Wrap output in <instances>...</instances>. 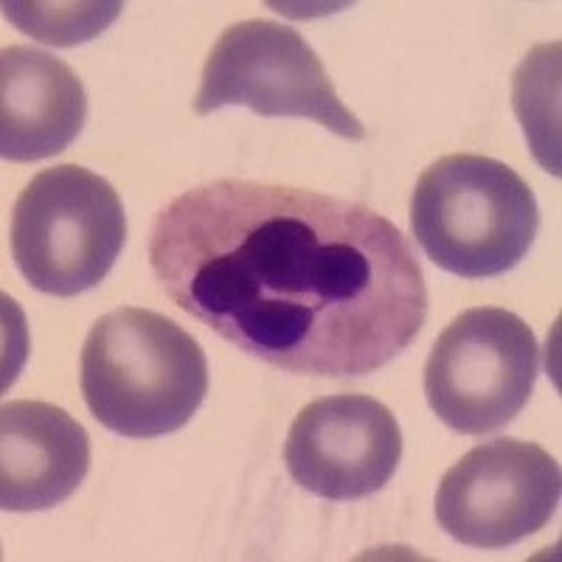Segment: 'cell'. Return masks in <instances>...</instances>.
I'll list each match as a JSON object with an SVG mask.
<instances>
[{"mask_svg":"<svg viewBox=\"0 0 562 562\" xmlns=\"http://www.w3.org/2000/svg\"><path fill=\"white\" fill-rule=\"evenodd\" d=\"M149 268L178 310L250 358L360 378L419 335L428 288L403 231L358 200L214 180L164 205Z\"/></svg>","mask_w":562,"mask_h":562,"instance_id":"obj_1","label":"cell"},{"mask_svg":"<svg viewBox=\"0 0 562 562\" xmlns=\"http://www.w3.org/2000/svg\"><path fill=\"white\" fill-rule=\"evenodd\" d=\"M90 414L124 439H158L186 428L209 394V360L167 315L122 307L93 324L82 349Z\"/></svg>","mask_w":562,"mask_h":562,"instance_id":"obj_2","label":"cell"},{"mask_svg":"<svg viewBox=\"0 0 562 562\" xmlns=\"http://www.w3.org/2000/svg\"><path fill=\"white\" fill-rule=\"evenodd\" d=\"M540 228L535 192L486 155H445L411 194V231L430 262L461 279L518 268Z\"/></svg>","mask_w":562,"mask_h":562,"instance_id":"obj_3","label":"cell"},{"mask_svg":"<svg viewBox=\"0 0 562 562\" xmlns=\"http://www.w3.org/2000/svg\"><path fill=\"white\" fill-rule=\"evenodd\" d=\"M127 239L119 192L74 164L43 169L12 211V256L34 290L57 299L102 284Z\"/></svg>","mask_w":562,"mask_h":562,"instance_id":"obj_4","label":"cell"},{"mask_svg":"<svg viewBox=\"0 0 562 562\" xmlns=\"http://www.w3.org/2000/svg\"><path fill=\"white\" fill-rule=\"evenodd\" d=\"M220 108H248L265 119H313L340 138L366 140V127L340 102L318 54L276 20H243L220 34L203 65L194 113Z\"/></svg>","mask_w":562,"mask_h":562,"instance_id":"obj_5","label":"cell"},{"mask_svg":"<svg viewBox=\"0 0 562 562\" xmlns=\"http://www.w3.org/2000/svg\"><path fill=\"white\" fill-rule=\"evenodd\" d=\"M537 374L540 349L529 324L509 310L475 307L436 338L425 396L450 430L486 436L526 408Z\"/></svg>","mask_w":562,"mask_h":562,"instance_id":"obj_6","label":"cell"},{"mask_svg":"<svg viewBox=\"0 0 562 562\" xmlns=\"http://www.w3.org/2000/svg\"><path fill=\"white\" fill-rule=\"evenodd\" d=\"M562 475L554 456L520 439H492L450 467L436 492V520L456 543L498 551L554 518Z\"/></svg>","mask_w":562,"mask_h":562,"instance_id":"obj_7","label":"cell"},{"mask_svg":"<svg viewBox=\"0 0 562 562\" xmlns=\"http://www.w3.org/2000/svg\"><path fill=\"white\" fill-rule=\"evenodd\" d=\"M403 459V430L380 400L335 394L295 416L284 461L301 490L324 501H360L385 490Z\"/></svg>","mask_w":562,"mask_h":562,"instance_id":"obj_8","label":"cell"},{"mask_svg":"<svg viewBox=\"0 0 562 562\" xmlns=\"http://www.w3.org/2000/svg\"><path fill=\"white\" fill-rule=\"evenodd\" d=\"M90 470L88 430L52 403L0 408V506L43 512L65 504Z\"/></svg>","mask_w":562,"mask_h":562,"instance_id":"obj_9","label":"cell"},{"mask_svg":"<svg viewBox=\"0 0 562 562\" xmlns=\"http://www.w3.org/2000/svg\"><path fill=\"white\" fill-rule=\"evenodd\" d=\"M88 115L82 79L52 54L9 45L0 54V155L52 158L79 138Z\"/></svg>","mask_w":562,"mask_h":562,"instance_id":"obj_10","label":"cell"},{"mask_svg":"<svg viewBox=\"0 0 562 562\" xmlns=\"http://www.w3.org/2000/svg\"><path fill=\"white\" fill-rule=\"evenodd\" d=\"M122 3H3L7 20L45 45L88 43L119 18Z\"/></svg>","mask_w":562,"mask_h":562,"instance_id":"obj_11","label":"cell"}]
</instances>
